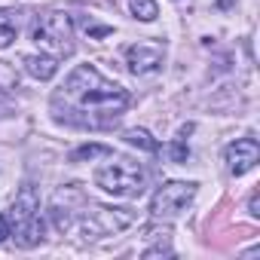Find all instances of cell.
Returning a JSON list of instances; mask_svg holds the SVG:
<instances>
[{
	"mask_svg": "<svg viewBox=\"0 0 260 260\" xmlns=\"http://www.w3.org/2000/svg\"><path fill=\"white\" fill-rule=\"evenodd\" d=\"M7 239H10V217L0 214V242H7Z\"/></svg>",
	"mask_w": 260,
	"mask_h": 260,
	"instance_id": "5bb4252c",
	"label": "cell"
},
{
	"mask_svg": "<svg viewBox=\"0 0 260 260\" xmlns=\"http://www.w3.org/2000/svg\"><path fill=\"white\" fill-rule=\"evenodd\" d=\"M7 217H10V236L16 239V245L31 248L43 239V220H40V211H37L34 190H22L16 205L7 211Z\"/></svg>",
	"mask_w": 260,
	"mask_h": 260,
	"instance_id": "3957f363",
	"label": "cell"
},
{
	"mask_svg": "<svg viewBox=\"0 0 260 260\" xmlns=\"http://www.w3.org/2000/svg\"><path fill=\"white\" fill-rule=\"evenodd\" d=\"M257 208H260V199H257V193H254V196H251V214H260Z\"/></svg>",
	"mask_w": 260,
	"mask_h": 260,
	"instance_id": "9a60e30c",
	"label": "cell"
},
{
	"mask_svg": "<svg viewBox=\"0 0 260 260\" xmlns=\"http://www.w3.org/2000/svg\"><path fill=\"white\" fill-rule=\"evenodd\" d=\"M125 141H128V144H135V147H141V150H147V153H156V150H159V144H156L147 132H141V128H132V132H125Z\"/></svg>",
	"mask_w": 260,
	"mask_h": 260,
	"instance_id": "8fae6325",
	"label": "cell"
},
{
	"mask_svg": "<svg viewBox=\"0 0 260 260\" xmlns=\"http://www.w3.org/2000/svg\"><path fill=\"white\" fill-rule=\"evenodd\" d=\"M187 156H190V150L184 147V138H178V141L172 144V159H175V162H187Z\"/></svg>",
	"mask_w": 260,
	"mask_h": 260,
	"instance_id": "4fadbf2b",
	"label": "cell"
},
{
	"mask_svg": "<svg viewBox=\"0 0 260 260\" xmlns=\"http://www.w3.org/2000/svg\"><path fill=\"white\" fill-rule=\"evenodd\" d=\"M16 31H19V25H16V13L4 10V13H0V49H7V46L16 40Z\"/></svg>",
	"mask_w": 260,
	"mask_h": 260,
	"instance_id": "9c48e42d",
	"label": "cell"
},
{
	"mask_svg": "<svg viewBox=\"0 0 260 260\" xmlns=\"http://www.w3.org/2000/svg\"><path fill=\"white\" fill-rule=\"evenodd\" d=\"M257 159H260V147H257L254 138H239V141H233L226 147V162H230V172L233 175L251 172L257 166Z\"/></svg>",
	"mask_w": 260,
	"mask_h": 260,
	"instance_id": "8992f818",
	"label": "cell"
},
{
	"mask_svg": "<svg viewBox=\"0 0 260 260\" xmlns=\"http://www.w3.org/2000/svg\"><path fill=\"white\" fill-rule=\"evenodd\" d=\"M95 156H113V150L104 144H86V147L71 153V162H83V159H95Z\"/></svg>",
	"mask_w": 260,
	"mask_h": 260,
	"instance_id": "30bf717a",
	"label": "cell"
},
{
	"mask_svg": "<svg viewBox=\"0 0 260 260\" xmlns=\"http://www.w3.org/2000/svg\"><path fill=\"white\" fill-rule=\"evenodd\" d=\"M196 196V184H181V181H172L166 187H159V193L153 196V217H178Z\"/></svg>",
	"mask_w": 260,
	"mask_h": 260,
	"instance_id": "5b68a950",
	"label": "cell"
},
{
	"mask_svg": "<svg viewBox=\"0 0 260 260\" xmlns=\"http://www.w3.org/2000/svg\"><path fill=\"white\" fill-rule=\"evenodd\" d=\"M128 7H132V13L141 19V22H153L156 19V0H128Z\"/></svg>",
	"mask_w": 260,
	"mask_h": 260,
	"instance_id": "7c38bea8",
	"label": "cell"
},
{
	"mask_svg": "<svg viewBox=\"0 0 260 260\" xmlns=\"http://www.w3.org/2000/svg\"><path fill=\"white\" fill-rule=\"evenodd\" d=\"M25 64H28V71H31L37 80H52L55 71H58V58H55V55H28Z\"/></svg>",
	"mask_w": 260,
	"mask_h": 260,
	"instance_id": "ba28073f",
	"label": "cell"
},
{
	"mask_svg": "<svg viewBox=\"0 0 260 260\" xmlns=\"http://www.w3.org/2000/svg\"><path fill=\"white\" fill-rule=\"evenodd\" d=\"M31 37L40 49H49L55 58L61 55H71L74 52V28H71V19L64 13H43L40 19H34L31 25Z\"/></svg>",
	"mask_w": 260,
	"mask_h": 260,
	"instance_id": "277c9868",
	"label": "cell"
},
{
	"mask_svg": "<svg viewBox=\"0 0 260 260\" xmlns=\"http://www.w3.org/2000/svg\"><path fill=\"white\" fill-rule=\"evenodd\" d=\"M55 104H64V119L89 128L107 125L116 113L128 107V92L110 80H104L92 64H80L55 95Z\"/></svg>",
	"mask_w": 260,
	"mask_h": 260,
	"instance_id": "6da1fadb",
	"label": "cell"
},
{
	"mask_svg": "<svg viewBox=\"0 0 260 260\" xmlns=\"http://www.w3.org/2000/svg\"><path fill=\"white\" fill-rule=\"evenodd\" d=\"M144 181H147V175H144L141 162H135V159H116L95 172V184L113 196H141Z\"/></svg>",
	"mask_w": 260,
	"mask_h": 260,
	"instance_id": "7a4b0ae2",
	"label": "cell"
},
{
	"mask_svg": "<svg viewBox=\"0 0 260 260\" xmlns=\"http://www.w3.org/2000/svg\"><path fill=\"white\" fill-rule=\"evenodd\" d=\"M162 64V46L159 43H135L128 46V68L132 74H150Z\"/></svg>",
	"mask_w": 260,
	"mask_h": 260,
	"instance_id": "52a82bcc",
	"label": "cell"
}]
</instances>
